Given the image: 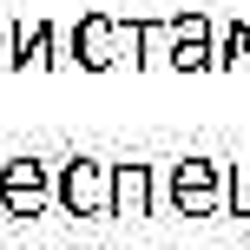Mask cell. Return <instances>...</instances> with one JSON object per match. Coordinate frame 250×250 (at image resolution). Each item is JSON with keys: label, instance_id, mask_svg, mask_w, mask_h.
Here are the masks:
<instances>
[{"label": "cell", "instance_id": "1", "mask_svg": "<svg viewBox=\"0 0 250 250\" xmlns=\"http://www.w3.org/2000/svg\"><path fill=\"white\" fill-rule=\"evenodd\" d=\"M158 204H171L178 217L230 211V165H217V158H178L171 171H158Z\"/></svg>", "mask_w": 250, "mask_h": 250}, {"label": "cell", "instance_id": "2", "mask_svg": "<svg viewBox=\"0 0 250 250\" xmlns=\"http://www.w3.org/2000/svg\"><path fill=\"white\" fill-rule=\"evenodd\" d=\"M73 53L79 73H112V66H138V20H119V13H79L73 26Z\"/></svg>", "mask_w": 250, "mask_h": 250}, {"label": "cell", "instance_id": "3", "mask_svg": "<svg viewBox=\"0 0 250 250\" xmlns=\"http://www.w3.org/2000/svg\"><path fill=\"white\" fill-rule=\"evenodd\" d=\"M60 204V165L33 158V151H20V158L0 165V211L7 217H40Z\"/></svg>", "mask_w": 250, "mask_h": 250}, {"label": "cell", "instance_id": "4", "mask_svg": "<svg viewBox=\"0 0 250 250\" xmlns=\"http://www.w3.org/2000/svg\"><path fill=\"white\" fill-rule=\"evenodd\" d=\"M60 211L66 217H112V165L105 158H60Z\"/></svg>", "mask_w": 250, "mask_h": 250}, {"label": "cell", "instance_id": "5", "mask_svg": "<svg viewBox=\"0 0 250 250\" xmlns=\"http://www.w3.org/2000/svg\"><path fill=\"white\" fill-rule=\"evenodd\" d=\"M53 66H79V53H73V26L20 20V73H53Z\"/></svg>", "mask_w": 250, "mask_h": 250}, {"label": "cell", "instance_id": "6", "mask_svg": "<svg viewBox=\"0 0 250 250\" xmlns=\"http://www.w3.org/2000/svg\"><path fill=\"white\" fill-rule=\"evenodd\" d=\"M171 66L178 73H211L217 66V26L204 13H171Z\"/></svg>", "mask_w": 250, "mask_h": 250}, {"label": "cell", "instance_id": "7", "mask_svg": "<svg viewBox=\"0 0 250 250\" xmlns=\"http://www.w3.org/2000/svg\"><path fill=\"white\" fill-rule=\"evenodd\" d=\"M158 211V165H112V217Z\"/></svg>", "mask_w": 250, "mask_h": 250}, {"label": "cell", "instance_id": "8", "mask_svg": "<svg viewBox=\"0 0 250 250\" xmlns=\"http://www.w3.org/2000/svg\"><path fill=\"white\" fill-rule=\"evenodd\" d=\"M138 66H171V20H138Z\"/></svg>", "mask_w": 250, "mask_h": 250}, {"label": "cell", "instance_id": "9", "mask_svg": "<svg viewBox=\"0 0 250 250\" xmlns=\"http://www.w3.org/2000/svg\"><path fill=\"white\" fill-rule=\"evenodd\" d=\"M217 66H224V73H250V26L244 20H230L224 33H217Z\"/></svg>", "mask_w": 250, "mask_h": 250}, {"label": "cell", "instance_id": "10", "mask_svg": "<svg viewBox=\"0 0 250 250\" xmlns=\"http://www.w3.org/2000/svg\"><path fill=\"white\" fill-rule=\"evenodd\" d=\"M230 217H250V158L230 165Z\"/></svg>", "mask_w": 250, "mask_h": 250}, {"label": "cell", "instance_id": "11", "mask_svg": "<svg viewBox=\"0 0 250 250\" xmlns=\"http://www.w3.org/2000/svg\"><path fill=\"white\" fill-rule=\"evenodd\" d=\"M0 73H20V20H0Z\"/></svg>", "mask_w": 250, "mask_h": 250}]
</instances>
